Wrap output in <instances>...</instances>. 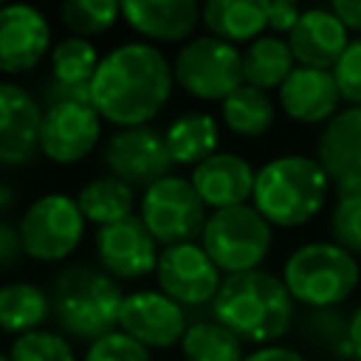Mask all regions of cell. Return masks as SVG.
I'll list each match as a JSON object with an SVG mask.
<instances>
[{"mask_svg": "<svg viewBox=\"0 0 361 361\" xmlns=\"http://www.w3.org/2000/svg\"><path fill=\"white\" fill-rule=\"evenodd\" d=\"M257 169L248 164V158L237 152H214L203 164H197L189 172V183L197 192L200 203L212 212L245 206L254 195Z\"/></svg>", "mask_w": 361, "mask_h": 361, "instance_id": "18", "label": "cell"}, {"mask_svg": "<svg viewBox=\"0 0 361 361\" xmlns=\"http://www.w3.org/2000/svg\"><path fill=\"white\" fill-rule=\"evenodd\" d=\"M158 254V243L152 240L138 214H130L96 231L99 268L110 274L116 282H135L155 274Z\"/></svg>", "mask_w": 361, "mask_h": 361, "instance_id": "14", "label": "cell"}, {"mask_svg": "<svg viewBox=\"0 0 361 361\" xmlns=\"http://www.w3.org/2000/svg\"><path fill=\"white\" fill-rule=\"evenodd\" d=\"M51 82L45 85L48 104L90 102V79L102 62L96 45L82 37H65L51 45Z\"/></svg>", "mask_w": 361, "mask_h": 361, "instance_id": "22", "label": "cell"}, {"mask_svg": "<svg viewBox=\"0 0 361 361\" xmlns=\"http://www.w3.org/2000/svg\"><path fill=\"white\" fill-rule=\"evenodd\" d=\"M121 20L144 37V42H186L200 25V3L195 0H130L121 3Z\"/></svg>", "mask_w": 361, "mask_h": 361, "instance_id": "21", "label": "cell"}, {"mask_svg": "<svg viewBox=\"0 0 361 361\" xmlns=\"http://www.w3.org/2000/svg\"><path fill=\"white\" fill-rule=\"evenodd\" d=\"M164 144L172 166H197L220 152V121L212 113L189 110L172 118L164 130Z\"/></svg>", "mask_w": 361, "mask_h": 361, "instance_id": "23", "label": "cell"}, {"mask_svg": "<svg viewBox=\"0 0 361 361\" xmlns=\"http://www.w3.org/2000/svg\"><path fill=\"white\" fill-rule=\"evenodd\" d=\"M293 305L307 310L341 307L361 282L358 259L330 240H313L293 248L279 274Z\"/></svg>", "mask_w": 361, "mask_h": 361, "instance_id": "5", "label": "cell"}, {"mask_svg": "<svg viewBox=\"0 0 361 361\" xmlns=\"http://www.w3.org/2000/svg\"><path fill=\"white\" fill-rule=\"evenodd\" d=\"M85 217L76 206V197L51 192L37 197L20 217V243L23 254L37 262H62L68 259L82 237H85Z\"/></svg>", "mask_w": 361, "mask_h": 361, "instance_id": "9", "label": "cell"}, {"mask_svg": "<svg viewBox=\"0 0 361 361\" xmlns=\"http://www.w3.org/2000/svg\"><path fill=\"white\" fill-rule=\"evenodd\" d=\"M200 23L206 34L223 42L251 45L265 31V11L259 0H209L200 6Z\"/></svg>", "mask_w": 361, "mask_h": 361, "instance_id": "24", "label": "cell"}, {"mask_svg": "<svg viewBox=\"0 0 361 361\" xmlns=\"http://www.w3.org/2000/svg\"><path fill=\"white\" fill-rule=\"evenodd\" d=\"M262 3V11H265V28H271V34L282 37V34H290L302 8L290 0H259Z\"/></svg>", "mask_w": 361, "mask_h": 361, "instance_id": "36", "label": "cell"}, {"mask_svg": "<svg viewBox=\"0 0 361 361\" xmlns=\"http://www.w3.org/2000/svg\"><path fill=\"white\" fill-rule=\"evenodd\" d=\"M341 93L333 79V71L293 68L290 76L276 90V107L296 124L316 127L327 124L341 107Z\"/></svg>", "mask_w": 361, "mask_h": 361, "instance_id": "19", "label": "cell"}, {"mask_svg": "<svg viewBox=\"0 0 361 361\" xmlns=\"http://www.w3.org/2000/svg\"><path fill=\"white\" fill-rule=\"evenodd\" d=\"M175 87L172 62L158 45L144 39L107 51L90 79V104L116 130L149 124Z\"/></svg>", "mask_w": 361, "mask_h": 361, "instance_id": "1", "label": "cell"}, {"mask_svg": "<svg viewBox=\"0 0 361 361\" xmlns=\"http://www.w3.org/2000/svg\"><path fill=\"white\" fill-rule=\"evenodd\" d=\"M102 138V116L90 102H56L42 110L39 152L54 164L85 161Z\"/></svg>", "mask_w": 361, "mask_h": 361, "instance_id": "12", "label": "cell"}, {"mask_svg": "<svg viewBox=\"0 0 361 361\" xmlns=\"http://www.w3.org/2000/svg\"><path fill=\"white\" fill-rule=\"evenodd\" d=\"M155 282L164 296L178 302L180 307H203L212 305L223 274L209 259L200 243H180L166 245L158 254Z\"/></svg>", "mask_w": 361, "mask_h": 361, "instance_id": "11", "label": "cell"}, {"mask_svg": "<svg viewBox=\"0 0 361 361\" xmlns=\"http://www.w3.org/2000/svg\"><path fill=\"white\" fill-rule=\"evenodd\" d=\"M23 257V243H20V228L11 220L0 217V268L14 265Z\"/></svg>", "mask_w": 361, "mask_h": 361, "instance_id": "37", "label": "cell"}, {"mask_svg": "<svg viewBox=\"0 0 361 361\" xmlns=\"http://www.w3.org/2000/svg\"><path fill=\"white\" fill-rule=\"evenodd\" d=\"M82 361H152V353L138 341H133L130 336H124L121 330H113L96 338Z\"/></svg>", "mask_w": 361, "mask_h": 361, "instance_id": "34", "label": "cell"}, {"mask_svg": "<svg viewBox=\"0 0 361 361\" xmlns=\"http://www.w3.org/2000/svg\"><path fill=\"white\" fill-rule=\"evenodd\" d=\"M42 107L14 82H0V164L23 166L39 152Z\"/></svg>", "mask_w": 361, "mask_h": 361, "instance_id": "17", "label": "cell"}, {"mask_svg": "<svg viewBox=\"0 0 361 361\" xmlns=\"http://www.w3.org/2000/svg\"><path fill=\"white\" fill-rule=\"evenodd\" d=\"M172 79L192 99L223 102L243 85V51L212 34H197L178 48Z\"/></svg>", "mask_w": 361, "mask_h": 361, "instance_id": "7", "label": "cell"}, {"mask_svg": "<svg viewBox=\"0 0 361 361\" xmlns=\"http://www.w3.org/2000/svg\"><path fill=\"white\" fill-rule=\"evenodd\" d=\"M76 206L87 223L102 228L135 214V189L113 175H99L79 189Z\"/></svg>", "mask_w": 361, "mask_h": 361, "instance_id": "27", "label": "cell"}, {"mask_svg": "<svg viewBox=\"0 0 361 361\" xmlns=\"http://www.w3.org/2000/svg\"><path fill=\"white\" fill-rule=\"evenodd\" d=\"M327 228H330V243L350 251L355 259L361 257V189L336 192Z\"/></svg>", "mask_w": 361, "mask_h": 361, "instance_id": "32", "label": "cell"}, {"mask_svg": "<svg viewBox=\"0 0 361 361\" xmlns=\"http://www.w3.org/2000/svg\"><path fill=\"white\" fill-rule=\"evenodd\" d=\"M51 319V293L34 282H8L0 288V330L25 336L42 330Z\"/></svg>", "mask_w": 361, "mask_h": 361, "instance_id": "28", "label": "cell"}, {"mask_svg": "<svg viewBox=\"0 0 361 361\" xmlns=\"http://www.w3.org/2000/svg\"><path fill=\"white\" fill-rule=\"evenodd\" d=\"M313 158L336 192L361 189V107H341L322 127Z\"/></svg>", "mask_w": 361, "mask_h": 361, "instance_id": "16", "label": "cell"}, {"mask_svg": "<svg viewBox=\"0 0 361 361\" xmlns=\"http://www.w3.org/2000/svg\"><path fill=\"white\" fill-rule=\"evenodd\" d=\"M183 361H243L245 344L214 319L192 322L180 338Z\"/></svg>", "mask_w": 361, "mask_h": 361, "instance_id": "29", "label": "cell"}, {"mask_svg": "<svg viewBox=\"0 0 361 361\" xmlns=\"http://www.w3.org/2000/svg\"><path fill=\"white\" fill-rule=\"evenodd\" d=\"M200 245L223 276L245 274L257 271L268 259L274 248V228L251 203L220 209L206 217Z\"/></svg>", "mask_w": 361, "mask_h": 361, "instance_id": "6", "label": "cell"}, {"mask_svg": "<svg viewBox=\"0 0 361 361\" xmlns=\"http://www.w3.org/2000/svg\"><path fill=\"white\" fill-rule=\"evenodd\" d=\"M186 310L164 296L161 290H133L124 293L121 313H118V330L138 341L141 347L152 350H169L180 344L186 333Z\"/></svg>", "mask_w": 361, "mask_h": 361, "instance_id": "13", "label": "cell"}, {"mask_svg": "<svg viewBox=\"0 0 361 361\" xmlns=\"http://www.w3.org/2000/svg\"><path fill=\"white\" fill-rule=\"evenodd\" d=\"M45 54H51L48 17L34 6H3L0 8V71L28 73Z\"/></svg>", "mask_w": 361, "mask_h": 361, "instance_id": "15", "label": "cell"}, {"mask_svg": "<svg viewBox=\"0 0 361 361\" xmlns=\"http://www.w3.org/2000/svg\"><path fill=\"white\" fill-rule=\"evenodd\" d=\"M350 347H353V358L361 361V305L350 313Z\"/></svg>", "mask_w": 361, "mask_h": 361, "instance_id": "40", "label": "cell"}, {"mask_svg": "<svg viewBox=\"0 0 361 361\" xmlns=\"http://www.w3.org/2000/svg\"><path fill=\"white\" fill-rule=\"evenodd\" d=\"M333 79L338 85L341 102H347V107H361V37L350 39L347 51L333 68Z\"/></svg>", "mask_w": 361, "mask_h": 361, "instance_id": "35", "label": "cell"}, {"mask_svg": "<svg viewBox=\"0 0 361 361\" xmlns=\"http://www.w3.org/2000/svg\"><path fill=\"white\" fill-rule=\"evenodd\" d=\"M121 302V285L93 262H71L51 285V316L59 330L90 344L118 330Z\"/></svg>", "mask_w": 361, "mask_h": 361, "instance_id": "4", "label": "cell"}, {"mask_svg": "<svg viewBox=\"0 0 361 361\" xmlns=\"http://www.w3.org/2000/svg\"><path fill=\"white\" fill-rule=\"evenodd\" d=\"M0 361H8V355H3V353H0Z\"/></svg>", "mask_w": 361, "mask_h": 361, "instance_id": "42", "label": "cell"}, {"mask_svg": "<svg viewBox=\"0 0 361 361\" xmlns=\"http://www.w3.org/2000/svg\"><path fill=\"white\" fill-rule=\"evenodd\" d=\"M138 217L152 234V240L161 248H166L180 243H197V237L203 234L209 209L200 203L189 178L169 172L141 192Z\"/></svg>", "mask_w": 361, "mask_h": 361, "instance_id": "8", "label": "cell"}, {"mask_svg": "<svg viewBox=\"0 0 361 361\" xmlns=\"http://www.w3.org/2000/svg\"><path fill=\"white\" fill-rule=\"evenodd\" d=\"M327 195L330 178L319 161L305 152H288L257 169L251 206L271 228H299L324 209Z\"/></svg>", "mask_w": 361, "mask_h": 361, "instance_id": "3", "label": "cell"}, {"mask_svg": "<svg viewBox=\"0 0 361 361\" xmlns=\"http://www.w3.org/2000/svg\"><path fill=\"white\" fill-rule=\"evenodd\" d=\"M302 333L322 350L341 355V358H353V347H350V313H344L341 307H330V310H305L302 313Z\"/></svg>", "mask_w": 361, "mask_h": 361, "instance_id": "31", "label": "cell"}, {"mask_svg": "<svg viewBox=\"0 0 361 361\" xmlns=\"http://www.w3.org/2000/svg\"><path fill=\"white\" fill-rule=\"evenodd\" d=\"M8 361H76V353L62 333L34 330L14 338Z\"/></svg>", "mask_w": 361, "mask_h": 361, "instance_id": "33", "label": "cell"}, {"mask_svg": "<svg viewBox=\"0 0 361 361\" xmlns=\"http://www.w3.org/2000/svg\"><path fill=\"white\" fill-rule=\"evenodd\" d=\"M102 161L107 166V175L124 180L133 189L135 186L147 189L172 172V161L164 144V130L152 124L116 130L104 141Z\"/></svg>", "mask_w": 361, "mask_h": 361, "instance_id": "10", "label": "cell"}, {"mask_svg": "<svg viewBox=\"0 0 361 361\" xmlns=\"http://www.w3.org/2000/svg\"><path fill=\"white\" fill-rule=\"evenodd\" d=\"M220 121L231 135L240 138H259L276 121V102L271 93L257 90L251 85H240L231 96L220 102Z\"/></svg>", "mask_w": 361, "mask_h": 361, "instance_id": "26", "label": "cell"}, {"mask_svg": "<svg viewBox=\"0 0 361 361\" xmlns=\"http://www.w3.org/2000/svg\"><path fill=\"white\" fill-rule=\"evenodd\" d=\"M11 206H14V189L6 186V183H0V212L3 209H11Z\"/></svg>", "mask_w": 361, "mask_h": 361, "instance_id": "41", "label": "cell"}, {"mask_svg": "<svg viewBox=\"0 0 361 361\" xmlns=\"http://www.w3.org/2000/svg\"><path fill=\"white\" fill-rule=\"evenodd\" d=\"M0 8H3V3H0Z\"/></svg>", "mask_w": 361, "mask_h": 361, "instance_id": "43", "label": "cell"}, {"mask_svg": "<svg viewBox=\"0 0 361 361\" xmlns=\"http://www.w3.org/2000/svg\"><path fill=\"white\" fill-rule=\"evenodd\" d=\"M330 11L344 23L347 31L361 37V0H336L330 3Z\"/></svg>", "mask_w": 361, "mask_h": 361, "instance_id": "39", "label": "cell"}, {"mask_svg": "<svg viewBox=\"0 0 361 361\" xmlns=\"http://www.w3.org/2000/svg\"><path fill=\"white\" fill-rule=\"evenodd\" d=\"M59 17L71 31V37L90 39V37L107 34L118 23L121 6L113 0H68L59 8Z\"/></svg>", "mask_w": 361, "mask_h": 361, "instance_id": "30", "label": "cell"}, {"mask_svg": "<svg viewBox=\"0 0 361 361\" xmlns=\"http://www.w3.org/2000/svg\"><path fill=\"white\" fill-rule=\"evenodd\" d=\"M350 45V31L327 8H302L293 31L288 34V48L299 68L333 71Z\"/></svg>", "mask_w": 361, "mask_h": 361, "instance_id": "20", "label": "cell"}, {"mask_svg": "<svg viewBox=\"0 0 361 361\" xmlns=\"http://www.w3.org/2000/svg\"><path fill=\"white\" fill-rule=\"evenodd\" d=\"M293 68L296 62L288 39L276 34H262L243 51V85H251L257 90H279Z\"/></svg>", "mask_w": 361, "mask_h": 361, "instance_id": "25", "label": "cell"}, {"mask_svg": "<svg viewBox=\"0 0 361 361\" xmlns=\"http://www.w3.org/2000/svg\"><path fill=\"white\" fill-rule=\"evenodd\" d=\"M209 307L217 324L254 347L279 344L296 322V305L282 279L262 268L223 276Z\"/></svg>", "mask_w": 361, "mask_h": 361, "instance_id": "2", "label": "cell"}, {"mask_svg": "<svg viewBox=\"0 0 361 361\" xmlns=\"http://www.w3.org/2000/svg\"><path fill=\"white\" fill-rule=\"evenodd\" d=\"M243 361H307V358L288 344H265V347H254L251 353H245Z\"/></svg>", "mask_w": 361, "mask_h": 361, "instance_id": "38", "label": "cell"}]
</instances>
